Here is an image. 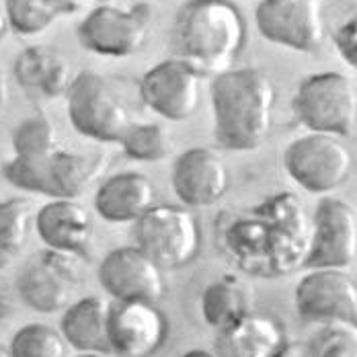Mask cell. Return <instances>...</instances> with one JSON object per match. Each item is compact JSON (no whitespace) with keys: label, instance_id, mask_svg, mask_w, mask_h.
I'll use <instances>...</instances> for the list:
<instances>
[{"label":"cell","instance_id":"cell-24","mask_svg":"<svg viewBox=\"0 0 357 357\" xmlns=\"http://www.w3.org/2000/svg\"><path fill=\"white\" fill-rule=\"evenodd\" d=\"M78 10L76 0H6L4 13L8 27L23 37L43 33L56 21Z\"/></svg>","mask_w":357,"mask_h":357},{"label":"cell","instance_id":"cell-17","mask_svg":"<svg viewBox=\"0 0 357 357\" xmlns=\"http://www.w3.org/2000/svg\"><path fill=\"white\" fill-rule=\"evenodd\" d=\"M99 160L58 148L52 156L33 162L29 171V193L52 199H78L99 175Z\"/></svg>","mask_w":357,"mask_h":357},{"label":"cell","instance_id":"cell-12","mask_svg":"<svg viewBox=\"0 0 357 357\" xmlns=\"http://www.w3.org/2000/svg\"><path fill=\"white\" fill-rule=\"evenodd\" d=\"M357 259L356 208L339 197H322L304 259L308 269H347Z\"/></svg>","mask_w":357,"mask_h":357},{"label":"cell","instance_id":"cell-31","mask_svg":"<svg viewBox=\"0 0 357 357\" xmlns=\"http://www.w3.org/2000/svg\"><path fill=\"white\" fill-rule=\"evenodd\" d=\"M10 312H13V306H10V302H8V298H6L4 294H0V326L8 321Z\"/></svg>","mask_w":357,"mask_h":357},{"label":"cell","instance_id":"cell-3","mask_svg":"<svg viewBox=\"0 0 357 357\" xmlns=\"http://www.w3.org/2000/svg\"><path fill=\"white\" fill-rule=\"evenodd\" d=\"M247 21L230 0H187L173 27L178 60L199 74L230 70L247 45Z\"/></svg>","mask_w":357,"mask_h":357},{"label":"cell","instance_id":"cell-27","mask_svg":"<svg viewBox=\"0 0 357 357\" xmlns=\"http://www.w3.org/2000/svg\"><path fill=\"white\" fill-rule=\"evenodd\" d=\"M119 144L138 162H158L173 152L171 134L158 123H132Z\"/></svg>","mask_w":357,"mask_h":357},{"label":"cell","instance_id":"cell-4","mask_svg":"<svg viewBox=\"0 0 357 357\" xmlns=\"http://www.w3.org/2000/svg\"><path fill=\"white\" fill-rule=\"evenodd\" d=\"M291 109L310 132L337 138L349 136L357 117L354 82L341 72L310 74L298 84Z\"/></svg>","mask_w":357,"mask_h":357},{"label":"cell","instance_id":"cell-34","mask_svg":"<svg viewBox=\"0 0 357 357\" xmlns=\"http://www.w3.org/2000/svg\"><path fill=\"white\" fill-rule=\"evenodd\" d=\"M4 101H6V82H4V78L0 74V107L4 105Z\"/></svg>","mask_w":357,"mask_h":357},{"label":"cell","instance_id":"cell-9","mask_svg":"<svg viewBox=\"0 0 357 357\" xmlns=\"http://www.w3.org/2000/svg\"><path fill=\"white\" fill-rule=\"evenodd\" d=\"M150 25L152 8L148 4H136L132 8L101 4L80 21L78 39L93 54L126 58L142 50Z\"/></svg>","mask_w":357,"mask_h":357},{"label":"cell","instance_id":"cell-19","mask_svg":"<svg viewBox=\"0 0 357 357\" xmlns=\"http://www.w3.org/2000/svg\"><path fill=\"white\" fill-rule=\"evenodd\" d=\"M156 202V187L142 173L126 171L105 178L95 195V210L111 224L138 222Z\"/></svg>","mask_w":357,"mask_h":357},{"label":"cell","instance_id":"cell-2","mask_svg":"<svg viewBox=\"0 0 357 357\" xmlns=\"http://www.w3.org/2000/svg\"><path fill=\"white\" fill-rule=\"evenodd\" d=\"M214 109V136L226 150L249 152L267 140L273 113L275 86L259 68H230L215 74L210 86Z\"/></svg>","mask_w":357,"mask_h":357},{"label":"cell","instance_id":"cell-29","mask_svg":"<svg viewBox=\"0 0 357 357\" xmlns=\"http://www.w3.org/2000/svg\"><path fill=\"white\" fill-rule=\"evenodd\" d=\"M356 328L328 324L312 341L314 357H357Z\"/></svg>","mask_w":357,"mask_h":357},{"label":"cell","instance_id":"cell-28","mask_svg":"<svg viewBox=\"0 0 357 357\" xmlns=\"http://www.w3.org/2000/svg\"><path fill=\"white\" fill-rule=\"evenodd\" d=\"M8 351L13 357H66L68 343L54 326L31 322L15 333Z\"/></svg>","mask_w":357,"mask_h":357},{"label":"cell","instance_id":"cell-22","mask_svg":"<svg viewBox=\"0 0 357 357\" xmlns=\"http://www.w3.org/2000/svg\"><path fill=\"white\" fill-rule=\"evenodd\" d=\"M286 345L282 326L269 317L245 314L220 331V351L224 357H275Z\"/></svg>","mask_w":357,"mask_h":357},{"label":"cell","instance_id":"cell-36","mask_svg":"<svg viewBox=\"0 0 357 357\" xmlns=\"http://www.w3.org/2000/svg\"><path fill=\"white\" fill-rule=\"evenodd\" d=\"M74 357H105L103 354H78V356Z\"/></svg>","mask_w":357,"mask_h":357},{"label":"cell","instance_id":"cell-15","mask_svg":"<svg viewBox=\"0 0 357 357\" xmlns=\"http://www.w3.org/2000/svg\"><path fill=\"white\" fill-rule=\"evenodd\" d=\"M171 331L169 319L150 302H115L109 314V345L119 357L154 356Z\"/></svg>","mask_w":357,"mask_h":357},{"label":"cell","instance_id":"cell-35","mask_svg":"<svg viewBox=\"0 0 357 357\" xmlns=\"http://www.w3.org/2000/svg\"><path fill=\"white\" fill-rule=\"evenodd\" d=\"M0 357H13L10 356V351H8V347L0 345Z\"/></svg>","mask_w":357,"mask_h":357},{"label":"cell","instance_id":"cell-1","mask_svg":"<svg viewBox=\"0 0 357 357\" xmlns=\"http://www.w3.org/2000/svg\"><path fill=\"white\" fill-rule=\"evenodd\" d=\"M226 241L245 271L265 278H278L304 265L310 247L306 215L291 193H278L255 218L232 224Z\"/></svg>","mask_w":357,"mask_h":357},{"label":"cell","instance_id":"cell-6","mask_svg":"<svg viewBox=\"0 0 357 357\" xmlns=\"http://www.w3.org/2000/svg\"><path fill=\"white\" fill-rule=\"evenodd\" d=\"M136 224V247L160 269L189 265L202 249V228L193 212L181 206H152Z\"/></svg>","mask_w":357,"mask_h":357},{"label":"cell","instance_id":"cell-10","mask_svg":"<svg viewBox=\"0 0 357 357\" xmlns=\"http://www.w3.org/2000/svg\"><path fill=\"white\" fill-rule=\"evenodd\" d=\"M302 321L357 326V284L345 269H310L294 294Z\"/></svg>","mask_w":357,"mask_h":357},{"label":"cell","instance_id":"cell-8","mask_svg":"<svg viewBox=\"0 0 357 357\" xmlns=\"http://www.w3.org/2000/svg\"><path fill=\"white\" fill-rule=\"evenodd\" d=\"M284 167L302 189L324 195L347 183L354 169V156L337 136L310 132L287 144Z\"/></svg>","mask_w":357,"mask_h":357},{"label":"cell","instance_id":"cell-23","mask_svg":"<svg viewBox=\"0 0 357 357\" xmlns=\"http://www.w3.org/2000/svg\"><path fill=\"white\" fill-rule=\"evenodd\" d=\"M249 312V287L236 275H222L202 294V317L218 331H224Z\"/></svg>","mask_w":357,"mask_h":357},{"label":"cell","instance_id":"cell-20","mask_svg":"<svg viewBox=\"0 0 357 357\" xmlns=\"http://www.w3.org/2000/svg\"><path fill=\"white\" fill-rule=\"evenodd\" d=\"M111 302L101 296H86L64 310L60 333L78 354H111L109 345Z\"/></svg>","mask_w":357,"mask_h":357},{"label":"cell","instance_id":"cell-26","mask_svg":"<svg viewBox=\"0 0 357 357\" xmlns=\"http://www.w3.org/2000/svg\"><path fill=\"white\" fill-rule=\"evenodd\" d=\"M60 148L56 126L45 115L23 119L13 132V150L17 158L43 160Z\"/></svg>","mask_w":357,"mask_h":357},{"label":"cell","instance_id":"cell-7","mask_svg":"<svg viewBox=\"0 0 357 357\" xmlns=\"http://www.w3.org/2000/svg\"><path fill=\"white\" fill-rule=\"evenodd\" d=\"M80 267L74 255L45 249L25 261L15 286L31 310L54 314L70 306L80 291Z\"/></svg>","mask_w":357,"mask_h":357},{"label":"cell","instance_id":"cell-11","mask_svg":"<svg viewBox=\"0 0 357 357\" xmlns=\"http://www.w3.org/2000/svg\"><path fill=\"white\" fill-rule=\"evenodd\" d=\"M255 23L267 41L296 52L312 54L324 41L321 0H261Z\"/></svg>","mask_w":357,"mask_h":357},{"label":"cell","instance_id":"cell-33","mask_svg":"<svg viewBox=\"0 0 357 357\" xmlns=\"http://www.w3.org/2000/svg\"><path fill=\"white\" fill-rule=\"evenodd\" d=\"M183 357H218L212 351H206V349H191V351H187Z\"/></svg>","mask_w":357,"mask_h":357},{"label":"cell","instance_id":"cell-13","mask_svg":"<svg viewBox=\"0 0 357 357\" xmlns=\"http://www.w3.org/2000/svg\"><path fill=\"white\" fill-rule=\"evenodd\" d=\"M97 275L115 302L158 304L167 291L162 269L138 247L111 250L101 261Z\"/></svg>","mask_w":357,"mask_h":357},{"label":"cell","instance_id":"cell-16","mask_svg":"<svg viewBox=\"0 0 357 357\" xmlns=\"http://www.w3.org/2000/svg\"><path fill=\"white\" fill-rule=\"evenodd\" d=\"M230 187L226 162L214 148H191L173 167V189L185 208H210Z\"/></svg>","mask_w":357,"mask_h":357},{"label":"cell","instance_id":"cell-25","mask_svg":"<svg viewBox=\"0 0 357 357\" xmlns=\"http://www.w3.org/2000/svg\"><path fill=\"white\" fill-rule=\"evenodd\" d=\"M31 212V202L21 197L0 202V271L13 265L25 249Z\"/></svg>","mask_w":357,"mask_h":357},{"label":"cell","instance_id":"cell-32","mask_svg":"<svg viewBox=\"0 0 357 357\" xmlns=\"http://www.w3.org/2000/svg\"><path fill=\"white\" fill-rule=\"evenodd\" d=\"M8 19H6V13H4V8L0 6V41L4 39V36L8 33Z\"/></svg>","mask_w":357,"mask_h":357},{"label":"cell","instance_id":"cell-18","mask_svg":"<svg viewBox=\"0 0 357 357\" xmlns=\"http://www.w3.org/2000/svg\"><path fill=\"white\" fill-rule=\"evenodd\" d=\"M37 234L52 250L78 255L89 249L93 241V218L76 199H52L36 218Z\"/></svg>","mask_w":357,"mask_h":357},{"label":"cell","instance_id":"cell-5","mask_svg":"<svg viewBox=\"0 0 357 357\" xmlns=\"http://www.w3.org/2000/svg\"><path fill=\"white\" fill-rule=\"evenodd\" d=\"M64 97L72 128L80 136L97 142L119 144L132 126L123 99L113 91L107 78L97 72L76 74Z\"/></svg>","mask_w":357,"mask_h":357},{"label":"cell","instance_id":"cell-30","mask_svg":"<svg viewBox=\"0 0 357 357\" xmlns=\"http://www.w3.org/2000/svg\"><path fill=\"white\" fill-rule=\"evenodd\" d=\"M335 47L339 56L349 64L351 68H357V19L351 17L335 31Z\"/></svg>","mask_w":357,"mask_h":357},{"label":"cell","instance_id":"cell-14","mask_svg":"<svg viewBox=\"0 0 357 357\" xmlns=\"http://www.w3.org/2000/svg\"><path fill=\"white\" fill-rule=\"evenodd\" d=\"M140 97L160 117L185 121L199 107L202 74L178 58L165 60L142 76Z\"/></svg>","mask_w":357,"mask_h":357},{"label":"cell","instance_id":"cell-21","mask_svg":"<svg viewBox=\"0 0 357 357\" xmlns=\"http://www.w3.org/2000/svg\"><path fill=\"white\" fill-rule=\"evenodd\" d=\"M19 84L43 99L64 97L72 82V70L64 56L45 45H31L15 60Z\"/></svg>","mask_w":357,"mask_h":357}]
</instances>
